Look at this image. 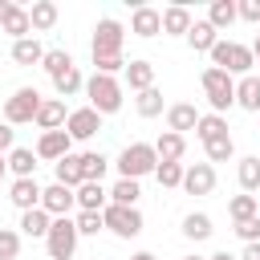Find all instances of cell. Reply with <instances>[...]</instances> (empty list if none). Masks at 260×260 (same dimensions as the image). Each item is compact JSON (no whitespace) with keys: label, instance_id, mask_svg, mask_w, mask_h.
I'll use <instances>...</instances> for the list:
<instances>
[{"label":"cell","instance_id":"9","mask_svg":"<svg viewBox=\"0 0 260 260\" xmlns=\"http://www.w3.org/2000/svg\"><path fill=\"white\" fill-rule=\"evenodd\" d=\"M98 130H102V114H98V110H89V106H81V110H69L65 134H69L73 142H89Z\"/></svg>","mask_w":260,"mask_h":260},{"label":"cell","instance_id":"37","mask_svg":"<svg viewBox=\"0 0 260 260\" xmlns=\"http://www.w3.org/2000/svg\"><path fill=\"white\" fill-rule=\"evenodd\" d=\"M106 167H110V158H106L102 150H85V154H81V171H85V183H102Z\"/></svg>","mask_w":260,"mask_h":260},{"label":"cell","instance_id":"48","mask_svg":"<svg viewBox=\"0 0 260 260\" xmlns=\"http://www.w3.org/2000/svg\"><path fill=\"white\" fill-rule=\"evenodd\" d=\"M130 260H158V256H154V252H134Z\"/></svg>","mask_w":260,"mask_h":260},{"label":"cell","instance_id":"41","mask_svg":"<svg viewBox=\"0 0 260 260\" xmlns=\"http://www.w3.org/2000/svg\"><path fill=\"white\" fill-rule=\"evenodd\" d=\"M73 223H77V232H81V236H98V232H106L102 211H77V215H73Z\"/></svg>","mask_w":260,"mask_h":260},{"label":"cell","instance_id":"12","mask_svg":"<svg viewBox=\"0 0 260 260\" xmlns=\"http://www.w3.org/2000/svg\"><path fill=\"white\" fill-rule=\"evenodd\" d=\"M41 207H45L53 219H61V215H69V211L77 207V191H73V187H61V183H53V187H45V195H41Z\"/></svg>","mask_w":260,"mask_h":260},{"label":"cell","instance_id":"35","mask_svg":"<svg viewBox=\"0 0 260 260\" xmlns=\"http://www.w3.org/2000/svg\"><path fill=\"white\" fill-rule=\"evenodd\" d=\"M53 89H57V98H61V102H65V98H73V93H81V89H85V77H81V69L73 65L69 73L53 77Z\"/></svg>","mask_w":260,"mask_h":260},{"label":"cell","instance_id":"31","mask_svg":"<svg viewBox=\"0 0 260 260\" xmlns=\"http://www.w3.org/2000/svg\"><path fill=\"white\" fill-rule=\"evenodd\" d=\"M228 134V122H223V114H203L199 118V126H195V138L207 146V142H215V138H223Z\"/></svg>","mask_w":260,"mask_h":260},{"label":"cell","instance_id":"23","mask_svg":"<svg viewBox=\"0 0 260 260\" xmlns=\"http://www.w3.org/2000/svg\"><path fill=\"white\" fill-rule=\"evenodd\" d=\"M236 106L248 110V114H260V77L256 73H248V77L236 81Z\"/></svg>","mask_w":260,"mask_h":260},{"label":"cell","instance_id":"16","mask_svg":"<svg viewBox=\"0 0 260 260\" xmlns=\"http://www.w3.org/2000/svg\"><path fill=\"white\" fill-rule=\"evenodd\" d=\"M199 110L191 106V102H175V106H167V130H175V134H183L187 138V130H195L199 126Z\"/></svg>","mask_w":260,"mask_h":260},{"label":"cell","instance_id":"21","mask_svg":"<svg viewBox=\"0 0 260 260\" xmlns=\"http://www.w3.org/2000/svg\"><path fill=\"white\" fill-rule=\"evenodd\" d=\"M57 16H61V8H57L53 0H32V4H28V20H32V37H37V32H49V28L57 24Z\"/></svg>","mask_w":260,"mask_h":260},{"label":"cell","instance_id":"44","mask_svg":"<svg viewBox=\"0 0 260 260\" xmlns=\"http://www.w3.org/2000/svg\"><path fill=\"white\" fill-rule=\"evenodd\" d=\"M236 12H240V20L260 24V0H236Z\"/></svg>","mask_w":260,"mask_h":260},{"label":"cell","instance_id":"27","mask_svg":"<svg viewBox=\"0 0 260 260\" xmlns=\"http://www.w3.org/2000/svg\"><path fill=\"white\" fill-rule=\"evenodd\" d=\"M45 45L37 41V37H24V41H12V61L16 65H41L45 61Z\"/></svg>","mask_w":260,"mask_h":260},{"label":"cell","instance_id":"17","mask_svg":"<svg viewBox=\"0 0 260 260\" xmlns=\"http://www.w3.org/2000/svg\"><path fill=\"white\" fill-rule=\"evenodd\" d=\"M191 8L187 4H171V8H162V37H187L191 32Z\"/></svg>","mask_w":260,"mask_h":260},{"label":"cell","instance_id":"39","mask_svg":"<svg viewBox=\"0 0 260 260\" xmlns=\"http://www.w3.org/2000/svg\"><path fill=\"white\" fill-rule=\"evenodd\" d=\"M203 150H207V162L215 167V162H228V158L236 154V142H232V134H223V138H215V142H207Z\"/></svg>","mask_w":260,"mask_h":260},{"label":"cell","instance_id":"11","mask_svg":"<svg viewBox=\"0 0 260 260\" xmlns=\"http://www.w3.org/2000/svg\"><path fill=\"white\" fill-rule=\"evenodd\" d=\"M183 191L187 195H211L215 191V167L211 162H191L183 171Z\"/></svg>","mask_w":260,"mask_h":260},{"label":"cell","instance_id":"45","mask_svg":"<svg viewBox=\"0 0 260 260\" xmlns=\"http://www.w3.org/2000/svg\"><path fill=\"white\" fill-rule=\"evenodd\" d=\"M4 150H16V130L8 126V122H0V154Z\"/></svg>","mask_w":260,"mask_h":260},{"label":"cell","instance_id":"46","mask_svg":"<svg viewBox=\"0 0 260 260\" xmlns=\"http://www.w3.org/2000/svg\"><path fill=\"white\" fill-rule=\"evenodd\" d=\"M240 260H260V244H244V252H240Z\"/></svg>","mask_w":260,"mask_h":260},{"label":"cell","instance_id":"1","mask_svg":"<svg viewBox=\"0 0 260 260\" xmlns=\"http://www.w3.org/2000/svg\"><path fill=\"white\" fill-rule=\"evenodd\" d=\"M85 98H89V110H98L102 118L106 114H118L122 110V81L118 77H106V73H93L85 77Z\"/></svg>","mask_w":260,"mask_h":260},{"label":"cell","instance_id":"24","mask_svg":"<svg viewBox=\"0 0 260 260\" xmlns=\"http://www.w3.org/2000/svg\"><path fill=\"white\" fill-rule=\"evenodd\" d=\"M110 203V191L102 183H81L77 187V211H106Z\"/></svg>","mask_w":260,"mask_h":260},{"label":"cell","instance_id":"18","mask_svg":"<svg viewBox=\"0 0 260 260\" xmlns=\"http://www.w3.org/2000/svg\"><path fill=\"white\" fill-rule=\"evenodd\" d=\"M0 32H8L12 41H24V37H32V20H28V8H24V4H12V8H8V16L0 20Z\"/></svg>","mask_w":260,"mask_h":260},{"label":"cell","instance_id":"2","mask_svg":"<svg viewBox=\"0 0 260 260\" xmlns=\"http://www.w3.org/2000/svg\"><path fill=\"white\" fill-rule=\"evenodd\" d=\"M199 85H203V93H207V102H211V114H223V110L236 106V77H232V73L207 65V69L199 73Z\"/></svg>","mask_w":260,"mask_h":260},{"label":"cell","instance_id":"49","mask_svg":"<svg viewBox=\"0 0 260 260\" xmlns=\"http://www.w3.org/2000/svg\"><path fill=\"white\" fill-rule=\"evenodd\" d=\"M4 175H8V154H0V183H4Z\"/></svg>","mask_w":260,"mask_h":260},{"label":"cell","instance_id":"13","mask_svg":"<svg viewBox=\"0 0 260 260\" xmlns=\"http://www.w3.org/2000/svg\"><path fill=\"white\" fill-rule=\"evenodd\" d=\"M69 146H73V138H69L65 130H49V134L37 138V158H45V162H61L65 154H73Z\"/></svg>","mask_w":260,"mask_h":260},{"label":"cell","instance_id":"32","mask_svg":"<svg viewBox=\"0 0 260 260\" xmlns=\"http://www.w3.org/2000/svg\"><path fill=\"white\" fill-rule=\"evenodd\" d=\"M138 199H142V187L134 179H118L110 187V203H118V207H138Z\"/></svg>","mask_w":260,"mask_h":260},{"label":"cell","instance_id":"47","mask_svg":"<svg viewBox=\"0 0 260 260\" xmlns=\"http://www.w3.org/2000/svg\"><path fill=\"white\" fill-rule=\"evenodd\" d=\"M207 260H240V256H232L228 248H219V252H215V256H207Z\"/></svg>","mask_w":260,"mask_h":260},{"label":"cell","instance_id":"25","mask_svg":"<svg viewBox=\"0 0 260 260\" xmlns=\"http://www.w3.org/2000/svg\"><path fill=\"white\" fill-rule=\"evenodd\" d=\"M236 20H240V12H236V0H211V8H207V24H211L215 32L232 28Z\"/></svg>","mask_w":260,"mask_h":260},{"label":"cell","instance_id":"52","mask_svg":"<svg viewBox=\"0 0 260 260\" xmlns=\"http://www.w3.org/2000/svg\"><path fill=\"white\" fill-rule=\"evenodd\" d=\"M183 260H207V256H195V252H191V256H183Z\"/></svg>","mask_w":260,"mask_h":260},{"label":"cell","instance_id":"28","mask_svg":"<svg viewBox=\"0 0 260 260\" xmlns=\"http://www.w3.org/2000/svg\"><path fill=\"white\" fill-rule=\"evenodd\" d=\"M126 85H130L134 93L150 89V85H154V65H150V61H126Z\"/></svg>","mask_w":260,"mask_h":260},{"label":"cell","instance_id":"51","mask_svg":"<svg viewBox=\"0 0 260 260\" xmlns=\"http://www.w3.org/2000/svg\"><path fill=\"white\" fill-rule=\"evenodd\" d=\"M252 57H256V65H260V37L252 41Z\"/></svg>","mask_w":260,"mask_h":260},{"label":"cell","instance_id":"50","mask_svg":"<svg viewBox=\"0 0 260 260\" xmlns=\"http://www.w3.org/2000/svg\"><path fill=\"white\" fill-rule=\"evenodd\" d=\"M8 8H12V0H0V20L8 16Z\"/></svg>","mask_w":260,"mask_h":260},{"label":"cell","instance_id":"10","mask_svg":"<svg viewBox=\"0 0 260 260\" xmlns=\"http://www.w3.org/2000/svg\"><path fill=\"white\" fill-rule=\"evenodd\" d=\"M130 32H134V37H142V41L158 37V32H162V8L134 4V12H130Z\"/></svg>","mask_w":260,"mask_h":260},{"label":"cell","instance_id":"40","mask_svg":"<svg viewBox=\"0 0 260 260\" xmlns=\"http://www.w3.org/2000/svg\"><path fill=\"white\" fill-rule=\"evenodd\" d=\"M183 162H158L154 167V179H158V187H183Z\"/></svg>","mask_w":260,"mask_h":260},{"label":"cell","instance_id":"36","mask_svg":"<svg viewBox=\"0 0 260 260\" xmlns=\"http://www.w3.org/2000/svg\"><path fill=\"white\" fill-rule=\"evenodd\" d=\"M228 215H232L236 223H244V219L260 215V199H256V195H232V203H228Z\"/></svg>","mask_w":260,"mask_h":260},{"label":"cell","instance_id":"8","mask_svg":"<svg viewBox=\"0 0 260 260\" xmlns=\"http://www.w3.org/2000/svg\"><path fill=\"white\" fill-rule=\"evenodd\" d=\"M102 219H106V232H114L118 240H134V236H142V211H138V207H118V203H106Z\"/></svg>","mask_w":260,"mask_h":260},{"label":"cell","instance_id":"42","mask_svg":"<svg viewBox=\"0 0 260 260\" xmlns=\"http://www.w3.org/2000/svg\"><path fill=\"white\" fill-rule=\"evenodd\" d=\"M16 256H20V232L0 228V260H16Z\"/></svg>","mask_w":260,"mask_h":260},{"label":"cell","instance_id":"19","mask_svg":"<svg viewBox=\"0 0 260 260\" xmlns=\"http://www.w3.org/2000/svg\"><path fill=\"white\" fill-rule=\"evenodd\" d=\"M154 154H158V162H179V158L187 154V138L175 134V130H162V134L154 138Z\"/></svg>","mask_w":260,"mask_h":260},{"label":"cell","instance_id":"6","mask_svg":"<svg viewBox=\"0 0 260 260\" xmlns=\"http://www.w3.org/2000/svg\"><path fill=\"white\" fill-rule=\"evenodd\" d=\"M122 45H126V28H122L114 16H102V20L93 24V41H89L93 61H98V57H122Z\"/></svg>","mask_w":260,"mask_h":260},{"label":"cell","instance_id":"29","mask_svg":"<svg viewBox=\"0 0 260 260\" xmlns=\"http://www.w3.org/2000/svg\"><path fill=\"white\" fill-rule=\"evenodd\" d=\"M211 232H215V228H211V215H207V211H187V215H183V236H187V240L199 244V240H211Z\"/></svg>","mask_w":260,"mask_h":260},{"label":"cell","instance_id":"14","mask_svg":"<svg viewBox=\"0 0 260 260\" xmlns=\"http://www.w3.org/2000/svg\"><path fill=\"white\" fill-rule=\"evenodd\" d=\"M41 195H45V187H41L37 179H12V187H8V199H12V207H20V211L41 207Z\"/></svg>","mask_w":260,"mask_h":260},{"label":"cell","instance_id":"30","mask_svg":"<svg viewBox=\"0 0 260 260\" xmlns=\"http://www.w3.org/2000/svg\"><path fill=\"white\" fill-rule=\"evenodd\" d=\"M8 171H12L16 179H32V171H37V150H28V146L8 150Z\"/></svg>","mask_w":260,"mask_h":260},{"label":"cell","instance_id":"34","mask_svg":"<svg viewBox=\"0 0 260 260\" xmlns=\"http://www.w3.org/2000/svg\"><path fill=\"white\" fill-rule=\"evenodd\" d=\"M134 110H138V118H158V114H162V89H158V85L142 89V93L134 98Z\"/></svg>","mask_w":260,"mask_h":260},{"label":"cell","instance_id":"22","mask_svg":"<svg viewBox=\"0 0 260 260\" xmlns=\"http://www.w3.org/2000/svg\"><path fill=\"white\" fill-rule=\"evenodd\" d=\"M53 228V215L45 207H32V211H20V236H32V240H45Z\"/></svg>","mask_w":260,"mask_h":260},{"label":"cell","instance_id":"15","mask_svg":"<svg viewBox=\"0 0 260 260\" xmlns=\"http://www.w3.org/2000/svg\"><path fill=\"white\" fill-rule=\"evenodd\" d=\"M65 122H69L65 102H61V98H45L41 110H37V126H41V134H49V130H65Z\"/></svg>","mask_w":260,"mask_h":260},{"label":"cell","instance_id":"7","mask_svg":"<svg viewBox=\"0 0 260 260\" xmlns=\"http://www.w3.org/2000/svg\"><path fill=\"white\" fill-rule=\"evenodd\" d=\"M41 102H45V98H41L32 85H20V89L4 102V122H8V126H28V122H37Z\"/></svg>","mask_w":260,"mask_h":260},{"label":"cell","instance_id":"38","mask_svg":"<svg viewBox=\"0 0 260 260\" xmlns=\"http://www.w3.org/2000/svg\"><path fill=\"white\" fill-rule=\"evenodd\" d=\"M41 69H45L49 77H61V73H69V69H73V57H69L65 49H49V53H45V61H41Z\"/></svg>","mask_w":260,"mask_h":260},{"label":"cell","instance_id":"5","mask_svg":"<svg viewBox=\"0 0 260 260\" xmlns=\"http://www.w3.org/2000/svg\"><path fill=\"white\" fill-rule=\"evenodd\" d=\"M77 240H81V232H77L73 215H61V219H53V228H49V236H45L49 260H73V252H77Z\"/></svg>","mask_w":260,"mask_h":260},{"label":"cell","instance_id":"26","mask_svg":"<svg viewBox=\"0 0 260 260\" xmlns=\"http://www.w3.org/2000/svg\"><path fill=\"white\" fill-rule=\"evenodd\" d=\"M183 41H187V45H191L195 53H211V49L219 45V32H215V28L207 24V20H195V24H191V32H187Z\"/></svg>","mask_w":260,"mask_h":260},{"label":"cell","instance_id":"4","mask_svg":"<svg viewBox=\"0 0 260 260\" xmlns=\"http://www.w3.org/2000/svg\"><path fill=\"white\" fill-rule=\"evenodd\" d=\"M158 167V154H154V142H130L122 154H118V175L122 179H142V175H154Z\"/></svg>","mask_w":260,"mask_h":260},{"label":"cell","instance_id":"33","mask_svg":"<svg viewBox=\"0 0 260 260\" xmlns=\"http://www.w3.org/2000/svg\"><path fill=\"white\" fill-rule=\"evenodd\" d=\"M236 179H240L244 195H252V191L260 187V158H256V154H244L240 167H236Z\"/></svg>","mask_w":260,"mask_h":260},{"label":"cell","instance_id":"43","mask_svg":"<svg viewBox=\"0 0 260 260\" xmlns=\"http://www.w3.org/2000/svg\"><path fill=\"white\" fill-rule=\"evenodd\" d=\"M236 236H240L244 244H260V215H252V219L236 223Z\"/></svg>","mask_w":260,"mask_h":260},{"label":"cell","instance_id":"3","mask_svg":"<svg viewBox=\"0 0 260 260\" xmlns=\"http://www.w3.org/2000/svg\"><path fill=\"white\" fill-rule=\"evenodd\" d=\"M211 65L215 69H223V73H240V77H248L252 73V65H256V57H252V45H240V41H219L215 49H211Z\"/></svg>","mask_w":260,"mask_h":260},{"label":"cell","instance_id":"20","mask_svg":"<svg viewBox=\"0 0 260 260\" xmlns=\"http://www.w3.org/2000/svg\"><path fill=\"white\" fill-rule=\"evenodd\" d=\"M53 175H57L53 183H61V187H73V191H77V187L85 183V171H81V154H65L61 162H53Z\"/></svg>","mask_w":260,"mask_h":260}]
</instances>
